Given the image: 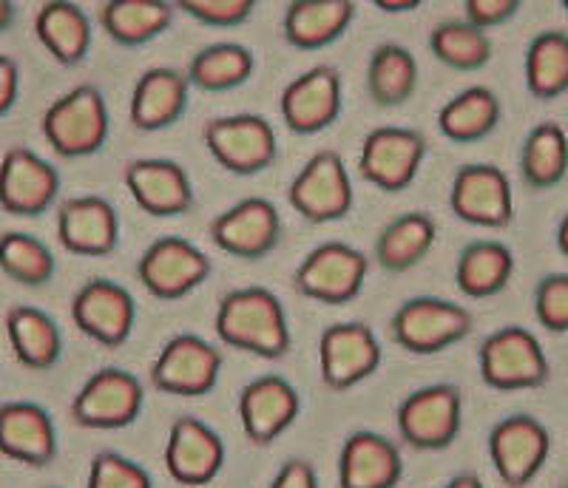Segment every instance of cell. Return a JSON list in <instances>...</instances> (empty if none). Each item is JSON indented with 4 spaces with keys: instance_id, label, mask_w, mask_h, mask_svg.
<instances>
[{
    "instance_id": "obj_1",
    "label": "cell",
    "mask_w": 568,
    "mask_h": 488,
    "mask_svg": "<svg viewBox=\"0 0 568 488\" xmlns=\"http://www.w3.org/2000/svg\"><path fill=\"white\" fill-rule=\"evenodd\" d=\"M216 338L231 349L278 360L291 353V324L282 298L267 287H240L225 293L213 318Z\"/></svg>"
},
{
    "instance_id": "obj_2",
    "label": "cell",
    "mask_w": 568,
    "mask_h": 488,
    "mask_svg": "<svg viewBox=\"0 0 568 488\" xmlns=\"http://www.w3.org/2000/svg\"><path fill=\"white\" fill-rule=\"evenodd\" d=\"M45 142L63 160H83L105 149L111 134V114L103 91L91 83H80L60 94L40 120Z\"/></svg>"
},
{
    "instance_id": "obj_3",
    "label": "cell",
    "mask_w": 568,
    "mask_h": 488,
    "mask_svg": "<svg viewBox=\"0 0 568 488\" xmlns=\"http://www.w3.org/2000/svg\"><path fill=\"white\" fill-rule=\"evenodd\" d=\"M480 380L497 393H526L549 384V355L531 329L506 324L486 335L478 347Z\"/></svg>"
},
{
    "instance_id": "obj_4",
    "label": "cell",
    "mask_w": 568,
    "mask_h": 488,
    "mask_svg": "<svg viewBox=\"0 0 568 488\" xmlns=\"http://www.w3.org/2000/svg\"><path fill=\"white\" fill-rule=\"evenodd\" d=\"M202 142L213 162L233 176H256L276 162L278 136L262 114L213 116L202 125Z\"/></svg>"
},
{
    "instance_id": "obj_5",
    "label": "cell",
    "mask_w": 568,
    "mask_h": 488,
    "mask_svg": "<svg viewBox=\"0 0 568 488\" xmlns=\"http://www.w3.org/2000/svg\"><path fill=\"white\" fill-rule=\"evenodd\" d=\"M475 327L464 304L438 296L407 298L389 318V329L400 349L409 355H438L460 344Z\"/></svg>"
},
{
    "instance_id": "obj_6",
    "label": "cell",
    "mask_w": 568,
    "mask_h": 488,
    "mask_svg": "<svg viewBox=\"0 0 568 488\" xmlns=\"http://www.w3.org/2000/svg\"><path fill=\"white\" fill-rule=\"evenodd\" d=\"M145 406V384L123 366H103L91 373L71 398V420L83 429L116 431L136 424Z\"/></svg>"
},
{
    "instance_id": "obj_7",
    "label": "cell",
    "mask_w": 568,
    "mask_h": 488,
    "mask_svg": "<svg viewBox=\"0 0 568 488\" xmlns=\"http://www.w3.org/2000/svg\"><path fill=\"white\" fill-rule=\"evenodd\" d=\"M287 202L311 225L347 218L355 205V193L344 156L333 149L316 151L291 180Z\"/></svg>"
},
{
    "instance_id": "obj_8",
    "label": "cell",
    "mask_w": 568,
    "mask_h": 488,
    "mask_svg": "<svg viewBox=\"0 0 568 488\" xmlns=\"http://www.w3.org/2000/svg\"><path fill=\"white\" fill-rule=\"evenodd\" d=\"M400 440L409 449L444 451L464 426V395L455 384H429L400 400L395 411Z\"/></svg>"
},
{
    "instance_id": "obj_9",
    "label": "cell",
    "mask_w": 568,
    "mask_h": 488,
    "mask_svg": "<svg viewBox=\"0 0 568 488\" xmlns=\"http://www.w3.org/2000/svg\"><path fill=\"white\" fill-rule=\"evenodd\" d=\"M369 258L347 242H324L313 247L293 271L298 296L327 307H342L358 298L367 284Z\"/></svg>"
},
{
    "instance_id": "obj_10",
    "label": "cell",
    "mask_w": 568,
    "mask_h": 488,
    "mask_svg": "<svg viewBox=\"0 0 568 488\" xmlns=\"http://www.w3.org/2000/svg\"><path fill=\"white\" fill-rule=\"evenodd\" d=\"M222 373V353L211 340L194 333H180L162 344L149 369L151 389L174 398H205L216 389Z\"/></svg>"
},
{
    "instance_id": "obj_11",
    "label": "cell",
    "mask_w": 568,
    "mask_h": 488,
    "mask_svg": "<svg viewBox=\"0 0 568 488\" xmlns=\"http://www.w3.org/2000/svg\"><path fill=\"white\" fill-rule=\"evenodd\" d=\"M211 256L182 236H160L136 258V278L160 302H180L211 278Z\"/></svg>"
},
{
    "instance_id": "obj_12",
    "label": "cell",
    "mask_w": 568,
    "mask_h": 488,
    "mask_svg": "<svg viewBox=\"0 0 568 488\" xmlns=\"http://www.w3.org/2000/svg\"><path fill=\"white\" fill-rule=\"evenodd\" d=\"M486 449L491 469L506 488H526L549 460L551 435L540 418L520 411L491 426Z\"/></svg>"
},
{
    "instance_id": "obj_13",
    "label": "cell",
    "mask_w": 568,
    "mask_h": 488,
    "mask_svg": "<svg viewBox=\"0 0 568 488\" xmlns=\"http://www.w3.org/2000/svg\"><path fill=\"white\" fill-rule=\"evenodd\" d=\"M429 142L420 131L404 125H378L358 151V174L384 193L407 191L426 160Z\"/></svg>"
},
{
    "instance_id": "obj_14",
    "label": "cell",
    "mask_w": 568,
    "mask_h": 488,
    "mask_svg": "<svg viewBox=\"0 0 568 488\" xmlns=\"http://www.w3.org/2000/svg\"><path fill=\"white\" fill-rule=\"evenodd\" d=\"M449 211L471 227L504 231L515 218V196L504 167L491 162L460 165L449 187Z\"/></svg>"
},
{
    "instance_id": "obj_15",
    "label": "cell",
    "mask_w": 568,
    "mask_h": 488,
    "mask_svg": "<svg viewBox=\"0 0 568 488\" xmlns=\"http://www.w3.org/2000/svg\"><path fill=\"white\" fill-rule=\"evenodd\" d=\"M384 349L364 322L329 324L318 335V373L333 393H347L378 373Z\"/></svg>"
},
{
    "instance_id": "obj_16",
    "label": "cell",
    "mask_w": 568,
    "mask_h": 488,
    "mask_svg": "<svg viewBox=\"0 0 568 488\" xmlns=\"http://www.w3.org/2000/svg\"><path fill=\"white\" fill-rule=\"evenodd\" d=\"M282 213L265 196H247L216 213L207 225L211 242L222 253L242 262H258L273 253L282 242Z\"/></svg>"
},
{
    "instance_id": "obj_17",
    "label": "cell",
    "mask_w": 568,
    "mask_h": 488,
    "mask_svg": "<svg viewBox=\"0 0 568 488\" xmlns=\"http://www.w3.org/2000/svg\"><path fill=\"white\" fill-rule=\"evenodd\" d=\"M69 309L74 327L105 349L123 347L134 333L136 302L114 278H89L71 296Z\"/></svg>"
},
{
    "instance_id": "obj_18",
    "label": "cell",
    "mask_w": 568,
    "mask_h": 488,
    "mask_svg": "<svg viewBox=\"0 0 568 488\" xmlns=\"http://www.w3.org/2000/svg\"><path fill=\"white\" fill-rule=\"evenodd\" d=\"M344 105V83L336 65L318 63L302 71L298 78L284 85L278 111L284 125L293 134L313 136L327 131L338 120Z\"/></svg>"
},
{
    "instance_id": "obj_19",
    "label": "cell",
    "mask_w": 568,
    "mask_h": 488,
    "mask_svg": "<svg viewBox=\"0 0 568 488\" xmlns=\"http://www.w3.org/2000/svg\"><path fill=\"white\" fill-rule=\"evenodd\" d=\"M60 171L27 145L0 156V207L12 216L38 218L52 211L60 193Z\"/></svg>"
},
{
    "instance_id": "obj_20",
    "label": "cell",
    "mask_w": 568,
    "mask_h": 488,
    "mask_svg": "<svg viewBox=\"0 0 568 488\" xmlns=\"http://www.w3.org/2000/svg\"><path fill=\"white\" fill-rule=\"evenodd\" d=\"M225 455V440L220 431L194 415H180L169 429L162 462L171 480L185 488H200L220 477Z\"/></svg>"
},
{
    "instance_id": "obj_21",
    "label": "cell",
    "mask_w": 568,
    "mask_h": 488,
    "mask_svg": "<svg viewBox=\"0 0 568 488\" xmlns=\"http://www.w3.org/2000/svg\"><path fill=\"white\" fill-rule=\"evenodd\" d=\"M125 187L142 213L154 218L185 216L194 207V182L185 167L165 156H140L123 171Z\"/></svg>"
},
{
    "instance_id": "obj_22",
    "label": "cell",
    "mask_w": 568,
    "mask_h": 488,
    "mask_svg": "<svg viewBox=\"0 0 568 488\" xmlns=\"http://www.w3.org/2000/svg\"><path fill=\"white\" fill-rule=\"evenodd\" d=\"M240 424L253 446L276 444L302 411L298 389L282 375H258L240 393Z\"/></svg>"
},
{
    "instance_id": "obj_23",
    "label": "cell",
    "mask_w": 568,
    "mask_h": 488,
    "mask_svg": "<svg viewBox=\"0 0 568 488\" xmlns=\"http://www.w3.org/2000/svg\"><path fill=\"white\" fill-rule=\"evenodd\" d=\"M58 242L65 253L83 258H105L120 244V216L103 196L83 193L60 202Z\"/></svg>"
},
{
    "instance_id": "obj_24",
    "label": "cell",
    "mask_w": 568,
    "mask_h": 488,
    "mask_svg": "<svg viewBox=\"0 0 568 488\" xmlns=\"http://www.w3.org/2000/svg\"><path fill=\"white\" fill-rule=\"evenodd\" d=\"M58 451V426L45 406L34 400L0 404V455L29 469H45Z\"/></svg>"
},
{
    "instance_id": "obj_25",
    "label": "cell",
    "mask_w": 568,
    "mask_h": 488,
    "mask_svg": "<svg viewBox=\"0 0 568 488\" xmlns=\"http://www.w3.org/2000/svg\"><path fill=\"white\" fill-rule=\"evenodd\" d=\"M404 455L398 444L373 429L347 435L338 451V488H398Z\"/></svg>"
},
{
    "instance_id": "obj_26",
    "label": "cell",
    "mask_w": 568,
    "mask_h": 488,
    "mask_svg": "<svg viewBox=\"0 0 568 488\" xmlns=\"http://www.w3.org/2000/svg\"><path fill=\"white\" fill-rule=\"evenodd\" d=\"M191 96V83L182 71L169 65H154L140 74L129 103V122L136 131L154 134L182 120Z\"/></svg>"
},
{
    "instance_id": "obj_27",
    "label": "cell",
    "mask_w": 568,
    "mask_h": 488,
    "mask_svg": "<svg viewBox=\"0 0 568 488\" xmlns=\"http://www.w3.org/2000/svg\"><path fill=\"white\" fill-rule=\"evenodd\" d=\"M353 20V0H293L284 9L282 34L293 49L318 52L344 38Z\"/></svg>"
},
{
    "instance_id": "obj_28",
    "label": "cell",
    "mask_w": 568,
    "mask_h": 488,
    "mask_svg": "<svg viewBox=\"0 0 568 488\" xmlns=\"http://www.w3.org/2000/svg\"><path fill=\"white\" fill-rule=\"evenodd\" d=\"M34 38L54 63L71 69V65H80L89 58L94 32H91L89 14L78 3L49 0L34 14Z\"/></svg>"
},
{
    "instance_id": "obj_29",
    "label": "cell",
    "mask_w": 568,
    "mask_h": 488,
    "mask_svg": "<svg viewBox=\"0 0 568 488\" xmlns=\"http://www.w3.org/2000/svg\"><path fill=\"white\" fill-rule=\"evenodd\" d=\"M7 338L20 366L45 373L63 355V333L45 309L32 304H14L7 313Z\"/></svg>"
},
{
    "instance_id": "obj_30",
    "label": "cell",
    "mask_w": 568,
    "mask_h": 488,
    "mask_svg": "<svg viewBox=\"0 0 568 488\" xmlns=\"http://www.w3.org/2000/svg\"><path fill=\"white\" fill-rule=\"evenodd\" d=\"M438 238V225L426 211L395 216L375 238V264L387 273H407L418 267Z\"/></svg>"
},
{
    "instance_id": "obj_31",
    "label": "cell",
    "mask_w": 568,
    "mask_h": 488,
    "mask_svg": "<svg viewBox=\"0 0 568 488\" xmlns=\"http://www.w3.org/2000/svg\"><path fill=\"white\" fill-rule=\"evenodd\" d=\"M515 253L497 238H475L458 253L455 282L466 298H491L509 287L515 276Z\"/></svg>"
},
{
    "instance_id": "obj_32",
    "label": "cell",
    "mask_w": 568,
    "mask_h": 488,
    "mask_svg": "<svg viewBox=\"0 0 568 488\" xmlns=\"http://www.w3.org/2000/svg\"><path fill=\"white\" fill-rule=\"evenodd\" d=\"M500 116H504L500 96L489 85H469L440 105L438 129L449 142L471 145L495 134Z\"/></svg>"
},
{
    "instance_id": "obj_33",
    "label": "cell",
    "mask_w": 568,
    "mask_h": 488,
    "mask_svg": "<svg viewBox=\"0 0 568 488\" xmlns=\"http://www.w3.org/2000/svg\"><path fill=\"white\" fill-rule=\"evenodd\" d=\"M174 12L165 0H109L100 7V27L114 43L134 49L169 32Z\"/></svg>"
},
{
    "instance_id": "obj_34",
    "label": "cell",
    "mask_w": 568,
    "mask_h": 488,
    "mask_svg": "<svg viewBox=\"0 0 568 488\" xmlns=\"http://www.w3.org/2000/svg\"><path fill=\"white\" fill-rule=\"evenodd\" d=\"M256 71V58L247 45L233 43V40H220V43L202 45L200 52L187 63L185 78L187 83L200 91L222 94L245 85Z\"/></svg>"
},
{
    "instance_id": "obj_35",
    "label": "cell",
    "mask_w": 568,
    "mask_h": 488,
    "mask_svg": "<svg viewBox=\"0 0 568 488\" xmlns=\"http://www.w3.org/2000/svg\"><path fill=\"white\" fill-rule=\"evenodd\" d=\"M418 89V60L400 43H382L369 54L367 91L382 109H398L413 100Z\"/></svg>"
},
{
    "instance_id": "obj_36",
    "label": "cell",
    "mask_w": 568,
    "mask_h": 488,
    "mask_svg": "<svg viewBox=\"0 0 568 488\" xmlns=\"http://www.w3.org/2000/svg\"><path fill=\"white\" fill-rule=\"evenodd\" d=\"M568 174V134L560 122H540L520 149V176L531 191H549Z\"/></svg>"
},
{
    "instance_id": "obj_37",
    "label": "cell",
    "mask_w": 568,
    "mask_h": 488,
    "mask_svg": "<svg viewBox=\"0 0 568 488\" xmlns=\"http://www.w3.org/2000/svg\"><path fill=\"white\" fill-rule=\"evenodd\" d=\"M526 89L535 100H557L568 91V32L546 29L535 34L524 60Z\"/></svg>"
},
{
    "instance_id": "obj_38",
    "label": "cell",
    "mask_w": 568,
    "mask_h": 488,
    "mask_svg": "<svg viewBox=\"0 0 568 488\" xmlns=\"http://www.w3.org/2000/svg\"><path fill=\"white\" fill-rule=\"evenodd\" d=\"M429 52L455 71H480L495 58L489 32L471 27L469 20H444L429 32Z\"/></svg>"
},
{
    "instance_id": "obj_39",
    "label": "cell",
    "mask_w": 568,
    "mask_h": 488,
    "mask_svg": "<svg viewBox=\"0 0 568 488\" xmlns=\"http://www.w3.org/2000/svg\"><path fill=\"white\" fill-rule=\"evenodd\" d=\"M0 271L20 287H45L58 273V258L43 238L23 231L0 233Z\"/></svg>"
},
{
    "instance_id": "obj_40",
    "label": "cell",
    "mask_w": 568,
    "mask_h": 488,
    "mask_svg": "<svg viewBox=\"0 0 568 488\" xmlns=\"http://www.w3.org/2000/svg\"><path fill=\"white\" fill-rule=\"evenodd\" d=\"M85 488H154V480L136 460L114 449H103L91 457Z\"/></svg>"
},
{
    "instance_id": "obj_41",
    "label": "cell",
    "mask_w": 568,
    "mask_h": 488,
    "mask_svg": "<svg viewBox=\"0 0 568 488\" xmlns=\"http://www.w3.org/2000/svg\"><path fill=\"white\" fill-rule=\"evenodd\" d=\"M535 318L549 333H568V273H549L537 282Z\"/></svg>"
},
{
    "instance_id": "obj_42",
    "label": "cell",
    "mask_w": 568,
    "mask_h": 488,
    "mask_svg": "<svg viewBox=\"0 0 568 488\" xmlns=\"http://www.w3.org/2000/svg\"><path fill=\"white\" fill-rule=\"evenodd\" d=\"M176 9L213 29H236L253 18L256 0H180Z\"/></svg>"
},
{
    "instance_id": "obj_43",
    "label": "cell",
    "mask_w": 568,
    "mask_h": 488,
    "mask_svg": "<svg viewBox=\"0 0 568 488\" xmlns=\"http://www.w3.org/2000/svg\"><path fill=\"white\" fill-rule=\"evenodd\" d=\"M517 12H520V0H466L464 3V20L484 32L504 27Z\"/></svg>"
},
{
    "instance_id": "obj_44",
    "label": "cell",
    "mask_w": 568,
    "mask_h": 488,
    "mask_svg": "<svg viewBox=\"0 0 568 488\" xmlns=\"http://www.w3.org/2000/svg\"><path fill=\"white\" fill-rule=\"evenodd\" d=\"M267 488H322V482H318V471L311 460L293 457V460L282 462V469L273 475Z\"/></svg>"
},
{
    "instance_id": "obj_45",
    "label": "cell",
    "mask_w": 568,
    "mask_h": 488,
    "mask_svg": "<svg viewBox=\"0 0 568 488\" xmlns=\"http://www.w3.org/2000/svg\"><path fill=\"white\" fill-rule=\"evenodd\" d=\"M20 94V65L12 58L0 54V116L14 109Z\"/></svg>"
},
{
    "instance_id": "obj_46",
    "label": "cell",
    "mask_w": 568,
    "mask_h": 488,
    "mask_svg": "<svg viewBox=\"0 0 568 488\" xmlns=\"http://www.w3.org/2000/svg\"><path fill=\"white\" fill-rule=\"evenodd\" d=\"M375 9H382L384 14H407L420 9V0H375Z\"/></svg>"
},
{
    "instance_id": "obj_47",
    "label": "cell",
    "mask_w": 568,
    "mask_h": 488,
    "mask_svg": "<svg viewBox=\"0 0 568 488\" xmlns=\"http://www.w3.org/2000/svg\"><path fill=\"white\" fill-rule=\"evenodd\" d=\"M440 488H486V486H484V480L475 475V471H460V475L449 477V480H446Z\"/></svg>"
},
{
    "instance_id": "obj_48",
    "label": "cell",
    "mask_w": 568,
    "mask_h": 488,
    "mask_svg": "<svg viewBox=\"0 0 568 488\" xmlns=\"http://www.w3.org/2000/svg\"><path fill=\"white\" fill-rule=\"evenodd\" d=\"M14 18H18V7H14L12 0H0V34L12 29Z\"/></svg>"
},
{
    "instance_id": "obj_49",
    "label": "cell",
    "mask_w": 568,
    "mask_h": 488,
    "mask_svg": "<svg viewBox=\"0 0 568 488\" xmlns=\"http://www.w3.org/2000/svg\"><path fill=\"white\" fill-rule=\"evenodd\" d=\"M557 251L562 253V258H568V213L562 216L560 225H557Z\"/></svg>"
},
{
    "instance_id": "obj_50",
    "label": "cell",
    "mask_w": 568,
    "mask_h": 488,
    "mask_svg": "<svg viewBox=\"0 0 568 488\" xmlns=\"http://www.w3.org/2000/svg\"><path fill=\"white\" fill-rule=\"evenodd\" d=\"M562 9H566V12H568V0H562Z\"/></svg>"
},
{
    "instance_id": "obj_51",
    "label": "cell",
    "mask_w": 568,
    "mask_h": 488,
    "mask_svg": "<svg viewBox=\"0 0 568 488\" xmlns=\"http://www.w3.org/2000/svg\"><path fill=\"white\" fill-rule=\"evenodd\" d=\"M562 488H568V482H566V486H562Z\"/></svg>"
},
{
    "instance_id": "obj_52",
    "label": "cell",
    "mask_w": 568,
    "mask_h": 488,
    "mask_svg": "<svg viewBox=\"0 0 568 488\" xmlns=\"http://www.w3.org/2000/svg\"><path fill=\"white\" fill-rule=\"evenodd\" d=\"M52 488H58V486H52Z\"/></svg>"
}]
</instances>
